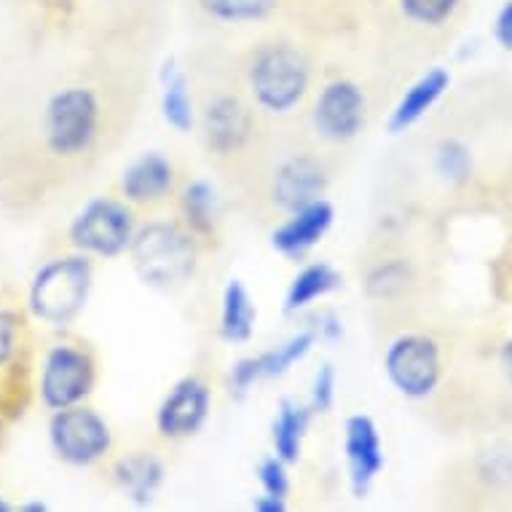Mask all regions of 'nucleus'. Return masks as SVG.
I'll use <instances>...</instances> for the list:
<instances>
[{"label": "nucleus", "instance_id": "0eeeda50", "mask_svg": "<svg viewBox=\"0 0 512 512\" xmlns=\"http://www.w3.org/2000/svg\"><path fill=\"white\" fill-rule=\"evenodd\" d=\"M70 236L81 250L97 252V255H118L132 242V215L118 202L100 199L78 215L70 228Z\"/></svg>", "mask_w": 512, "mask_h": 512}, {"label": "nucleus", "instance_id": "6ab92c4d", "mask_svg": "<svg viewBox=\"0 0 512 512\" xmlns=\"http://www.w3.org/2000/svg\"><path fill=\"white\" fill-rule=\"evenodd\" d=\"M303 429H306V411L293 403H282L274 421V448L282 462H293L298 456Z\"/></svg>", "mask_w": 512, "mask_h": 512}, {"label": "nucleus", "instance_id": "1a4fd4ad", "mask_svg": "<svg viewBox=\"0 0 512 512\" xmlns=\"http://www.w3.org/2000/svg\"><path fill=\"white\" fill-rule=\"evenodd\" d=\"M365 116V100H362L360 89L346 81L330 84L317 102L314 110V121H317L319 132L330 140H346L352 137L362 124Z\"/></svg>", "mask_w": 512, "mask_h": 512}, {"label": "nucleus", "instance_id": "5701e85b", "mask_svg": "<svg viewBox=\"0 0 512 512\" xmlns=\"http://www.w3.org/2000/svg\"><path fill=\"white\" fill-rule=\"evenodd\" d=\"M411 22L419 25H443L459 6V0H397Z\"/></svg>", "mask_w": 512, "mask_h": 512}, {"label": "nucleus", "instance_id": "4468645a", "mask_svg": "<svg viewBox=\"0 0 512 512\" xmlns=\"http://www.w3.org/2000/svg\"><path fill=\"white\" fill-rule=\"evenodd\" d=\"M124 194L132 202H153L169 191L172 185V164L159 153L143 156V159L126 169Z\"/></svg>", "mask_w": 512, "mask_h": 512}, {"label": "nucleus", "instance_id": "b1692460", "mask_svg": "<svg viewBox=\"0 0 512 512\" xmlns=\"http://www.w3.org/2000/svg\"><path fill=\"white\" fill-rule=\"evenodd\" d=\"M309 344H311V336H298L293 338L290 344L274 349V352L261 354V357H258L261 376H279V373H285L295 360H301L303 354L309 352Z\"/></svg>", "mask_w": 512, "mask_h": 512}, {"label": "nucleus", "instance_id": "6e6552de", "mask_svg": "<svg viewBox=\"0 0 512 512\" xmlns=\"http://www.w3.org/2000/svg\"><path fill=\"white\" fill-rule=\"evenodd\" d=\"M387 370L400 392L411 397L427 395L429 389L437 384V376H440L437 346L421 336L400 338L389 349Z\"/></svg>", "mask_w": 512, "mask_h": 512}, {"label": "nucleus", "instance_id": "4be33fe9", "mask_svg": "<svg viewBox=\"0 0 512 512\" xmlns=\"http://www.w3.org/2000/svg\"><path fill=\"white\" fill-rule=\"evenodd\" d=\"M121 480H124V486L129 488L137 499H145V496L153 494V488H156V483L161 480V467L156 464V459H151V456H137V459L124 462Z\"/></svg>", "mask_w": 512, "mask_h": 512}, {"label": "nucleus", "instance_id": "39448f33", "mask_svg": "<svg viewBox=\"0 0 512 512\" xmlns=\"http://www.w3.org/2000/svg\"><path fill=\"white\" fill-rule=\"evenodd\" d=\"M94 381V368L89 354L73 346H54L46 354L41 376V395L43 403L62 411V408H73L78 400L89 395Z\"/></svg>", "mask_w": 512, "mask_h": 512}, {"label": "nucleus", "instance_id": "2eb2a0df", "mask_svg": "<svg viewBox=\"0 0 512 512\" xmlns=\"http://www.w3.org/2000/svg\"><path fill=\"white\" fill-rule=\"evenodd\" d=\"M247 113L239 102L220 100L207 113V137L215 151H231L247 137Z\"/></svg>", "mask_w": 512, "mask_h": 512}, {"label": "nucleus", "instance_id": "f257e3e1", "mask_svg": "<svg viewBox=\"0 0 512 512\" xmlns=\"http://www.w3.org/2000/svg\"><path fill=\"white\" fill-rule=\"evenodd\" d=\"M92 282V266L86 258H59L46 263L30 287V306L43 322L62 325L81 311Z\"/></svg>", "mask_w": 512, "mask_h": 512}, {"label": "nucleus", "instance_id": "cd10ccee", "mask_svg": "<svg viewBox=\"0 0 512 512\" xmlns=\"http://www.w3.org/2000/svg\"><path fill=\"white\" fill-rule=\"evenodd\" d=\"M333 387H336V376H333L330 365H325V368L319 370L317 384H314V405H317L319 411H325L333 403Z\"/></svg>", "mask_w": 512, "mask_h": 512}, {"label": "nucleus", "instance_id": "f8f14e48", "mask_svg": "<svg viewBox=\"0 0 512 512\" xmlns=\"http://www.w3.org/2000/svg\"><path fill=\"white\" fill-rule=\"evenodd\" d=\"M333 210L325 202H311L301 210H295V218H290L285 226L274 234V247L287 255H301L309 247L322 239V234L330 228Z\"/></svg>", "mask_w": 512, "mask_h": 512}, {"label": "nucleus", "instance_id": "f03ea898", "mask_svg": "<svg viewBox=\"0 0 512 512\" xmlns=\"http://www.w3.org/2000/svg\"><path fill=\"white\" fill-rule=\"evenodd\" d=\"M132 258L145 282L159 287L180 285L194 271L196 252L191 239L172 226H148L132 242Z\"/></svg>", "mask_w": 512, "mask_h": 512}, {"label": "nucleus", "instance_id": "bb28decb", "mask_svg": "<svg viewBox=\"0 0 512 512\" xmlns=\"http://www.w3.org/2000/svg\"><path fill=\"white\" fill-rule=\"evenodd\" d=\"M14 341H17V317L9 311H0V368L14 352Z\"/></svg>", "mask_w": 512, "mask_h": 512}, {"label": "nucleus", "instance_id": "c756f323", "mask_svg": "<svg viewBox=\"0 0 512 512\" xmlns=\"http://www.w3.org/2000/svg\"><path fill=\"white\" fill-rule=\"evenodd\" d=\"M496 33H499V41L504 46H512V3L507 9L502 11V17H499V27H496Z\"/></svg>", "mask_w": 512, "mask_h": 512}, {"label": "nucleus", "instance_id": "a211bd4d", "mask_svg": "<svg viewBox=\"0 0 512 512\" xmlns=\"http://www.w3.org/2000/svg\"><path fill=\"white\" fill-rule=\"evenodd\" d=\"M255 322V309H252L250 295L239 282H231L226 287L223 298V333L228 341H247Z\"/></svg>", "mask_w": 512, "mask_h": 512}, {"label": "nucleus", "instance_id": "ddd939ff", "mask_svg": "<svg viewBox=\"0 0 512 512\" xmlns=\"http://www.w3.org/2000/svg\"><path fill=\"white\" fill-rule=\"evenodd\" d=\"M322 188H325L322 169L311 159H295L279 169L274 194H277L279 204L287 207V210H301L306 204L317 202Z\"/></svg>", "mask_w": 512, "mask_h": 512}, {"label": "nucleus", "instance_id": "dca6fc26", "mask_svg": "<svg viewBox=\"0 0 512 512\" xmlns=\"http://www.w3.org/2000/svg\"><path fill=\"white\" fill-rule=\"evenodd\" d=\"M282 0H199V9L215 22L226 25H247L261 22L279 9Z\"/></svg>", "mask_w": 512, "mask_h": 512}, {"label": "nucleus", "instance_id": "412c9836", "mask_svg": "<svg viewBox=\"0 0 512 512\" xmlns=\"http://www.w3.org/2000/svg\"><path fill=\"white\" fill-rule=\"evenodd\" d=\"M164 116L172 126H177L180 132L191 129L194 113H191V100L185 92V81L177 70L169 68L167 78H164Z\"/></svg>", "mask_w": 512, "mask_h": 512}, {"label": "nucleus", "instance_id": "7c9ffc66", "mask_svg": "<svg viewBox=\"0 0 512 512\" xmlns=\"http://www.w3.org/2000/svg\"><path fill=\"white\" fill-rule=\"evenodd\" d=\"M504 360H507V368H510L512 376V344H507V349H504Z\"/></svg>", "mask_w": 512, "mask_h": 512}, {"label": "nucleus", "instance_id": "9d476101", "mask_svg": "<svg viewBox=\"0 0 512 512\" xmlns=\"http://www.w3.org/2000/svg\"><path fill=\"white\" fill-rule=\"evenodd\" d=\"M210 405V392L202 381L185 378L175 387V392L164 400L159 411V429L169 437L191 435L202 427Z\"/></svg>", "mask_w": 512, "mask_h": 512}, {"label": "nucleus", "instance_id": "c85d7f7f", "mask_svg": "<svg viewBox=\"0 0 512 512\" xmlns=\"http://www.w3.org/2000/svg\"><path fill=\"white\" fill-rule=\"evenodd\" d=\"M255 378H261V365H258V357L252 360H242L231 373V384H234L236 392H247Z\"/></svg>", "mask_w": 512, "mask_h": 512}, {"label": "nucleus", "instance_id": "393cba45", "mask_svg": "<svg viewBox=\"0 0 512 512\" xmlns=\"http://www.w3.org/2000/svg\"><path fill=\"white\" fill-rule=\"evenodd\" d=\"M185 212H188V220L199 228H207L212 223V194L210 188L202 183L191 185L185 191Z\"/></svg>", "mask_w": 512, "mask_h": 512}, {"label": "nucleus", "instance_id": "7ed1b4c3", "mask_svg": "<svg viewBox=\"0 0 512 512\" xmlns=\"http://www.w3.org/2000/svg\"><path fill=\"white\" fill-rule=\"evenodd\" d=\"M250 78L252 89L266 108L287 110L306 92L309 70L301 51L287 43H271L255 54Z\"/></svg>", "mask_w": 512, "mask_h": 512}, {"label": "nucleus", "instance_id": "f3484780", "mask_svg": "<svg viewBox=\"0 0 512 512\" xmlns=\"http://www.w3.org/2000/svg\"><path fill=\"white\" fill-rule=\"evenodd\" d=\"M445 86H448V76H445L443 70H432L429 76L421 78L419 84L413 86L411 92L403 97V102L397 105L392 129H405L408 124H413L424 110L432 108V102L443 94Z\"/></svg>", "mask_w": 512, "mask_h": 512}, {"label": "nucleus", "instance_id": "aec40b11", "mask_svg": "<svg viewBox=\"0 0 512 512\" xmlns=\"http://www.w3.org/2000/svg\"><path fill=\"white\" fill-rule=\"evenodd\" d=\"M336 285V271L328 269V266H309V269L295 277L290 295H287V309H303V306H309L314 298L325 295Z\"/></svg>", "mask_w": 512, "mask_h": 512}, {"label": "nucleus", "instance_id": "423d86ee", "mask_svg": "<svg viewBox=\"0 0 512 512\" xmlns=\"http://www.w3.org/2000/svg\"><path fill=\"white\" fill-rule=\"evenodd\" d=\"M51 443L65 462L89 464L108 451L110 432L97 413L73 405L51 419Z\"/></svg>", "mask_w": 512, "mask_h": 512}, {"label": "nucleus", "instance_id": "9b49d317", "mask_svg": "<svg viewBox=\"0 0 512 512\" xmlns=\"http://www.w3.org/2000/svg\"><path fill=\"white\" fill-rule=\"evenodd\" d=\"M346 459L352 467V480L357 491H365L370 480L376 478L381 470V443H378V432L373 421L365 416H354L346 424Z\"/></svg>", "mask_w": 512, "mask_h": 512}, {"label": "nucleus", "instance_id": "a878e982", "mask_svg": "<svg viewBox=\"0 0 512 512\" xmlns=\"http://www.w3.org/2000/svg\"><path fill=\"white\" fill-rule=\"evenodd\" d=\"M261 483H263V488L269 491V496H279V499H282L287 491V478H285V467H282V462L271 459V462L263 464Z\"/></svg>", "mask_w": 512, "mask_h": 512}, {"label": "nucleus", "instance_id": "20e7f679", "mask_svg": "<svg viewBox=\"0 0 512 512\" xmlns=\"http://www.w3.org/2000/svg\"><path fill=\"white\" fill-rule=\"evenodd\" d=\"M97 132V100L89 89H65L46 108V143L59 156L86 151Z\"/></svg>", "mask_w": 512, "mask_h": 512}]
</instances>
